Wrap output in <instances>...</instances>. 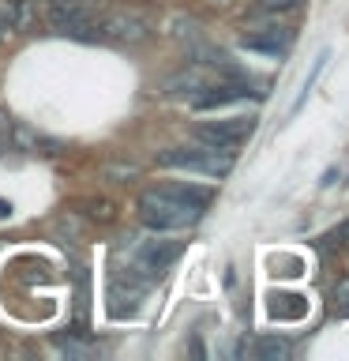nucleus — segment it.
<instances>
[{
  "mask_svg": "<svg viewBox=\"0 0 349 361\" xmlns=\"http://www.w3.org/2000/svg\"><path fill=\"white\" fill-rule=\"evenodd\" d=\"M297 4H300V0H259V8H263V11H289Z\"/></svg>",
  "mask_w": 349,
  "mask_h": 361,
  "instance_id": "dca6fc26",
  "label": "nucleus"
},
{
  "mask_svg": "<svg viewBox=\"0 0 349 361\" xmlns=\"http://www.w3.org/2000/svg\"><path fill=\"white\" fill-rule=\"evenodd\" d=\"M323 241H326V248H338V245H349V222H342V226H338V230H331V233H326V237H323Z\"/></svg>",
  "mask_w": 349,
  "mask_h": 361,
  "instance_id": "2eb2a0df",
  "label": "nucleus"
},
{
  "mask_svg": "<svg viewBox=\"0 0 349 361\" xmlns=\"http://www.w3.org/2000/svg\"><path fill=\"white\" fill-rule=\"evenodd\" d=\"M326 61H331V49H323L319 56L312 61V72L304 75V83H300V94L293 98V106H289V113H300L304 109V102L312 98V90H315V83H319V75H323V68H326Z\"/></svg>",
  "mask_w": 349,
  "mask_h": 361,
  "instance_id": "9d476101",
  "label": "nucleus"
},
{
  "mask_svg": "<svg viewBox=\"0 0 349 361\" xmlns=\"http://www.w3.org/2000/svg\"><path fill=\"white\" fill-rule=\"evenodd\" d=\"M210 94H199L196 98V109H222V106H229V102H241L252 94V87H248V79H241V83H225V87H207Z\"/></svg>",
  "mask_w": 349,
  "mask_h": 361,
  "instance_id": "6e6552de",
  "label": "nucleus"
},
{
  "mask_svg": "<svg viewBox=\"0 0 349 361\" xmlns=\"http://www.w3.org/2000/svg\"><path fill=\"white\" fill-rule=\"evenodd\" d=\"M56 350H61V354H68V357H87L90 354V346L87 343H79V338H56Z\"/></svg>",
  "mask_w": 349,
  "mask_h": 361,
  "instance_id": "ddd939ff",
  "label": "nucleus"
},
{
  "mask_svg": "<svg viewBox=\"0 0 349 361\" xmlns=\"http://www.w3.org/2000/svg\"><path fill=\"white\" fill-rule=\"evenodd\" d=\"M53 4H83V0H53Z\"/></svg>",
  "mask_w": 349,
  "mask_h": 361,
  "instance_id": "6ab92c4d",
  "label": "nucleus"
},
{
  "mask_svg": "<svg viewBox=\"0 0 349 361\" xmlns=\"http://www.w3.org/2000/svg\"><path fill=\"white\" fill-rule=\"evenodd\" d=\"M0 219H11V203L8 200H0Z\"/></svg>",
  "mask_w": 349,
  "mask_h": 361,
  "instance_id": "a211bd4d",
  "label": "nucleus"
},
{
  "mask_svg": "<svg viewBox=\"0 0 349 361\" xmlns=\"http://www.w3.org/2000/svg\"><path fill=\"white\" fill-rule=\"evenodd\" d=\"M146 19H139L135 11H120V16H113L106 19V27H101V34H109V38H117V42H139L146 38Z\"/></svg>",
  "mask_w": 349,
  "mask_h": 361,
  "instance_id": "0eeeda50",
  "label": "nucleus"
},
{
  "mask_svg": "<svg viewBox=\"0 0 349 361\" xmlns=\"http://www.w3.org/2000/svg\"><path fill=\"white\" fill-rule=\"evenodd\" d=\"M184 252V241H169V237H154V241H139V248H135V275L139 279H162L169 267H173V259Z\"/></svg>",
  "mask_w": 349,
  "mask_h": 361,
  "instance_id": "7ed1b4c3",
  "label": "nucleus"
},
{
  "mask_svg": "<svg viewBox=\"0 0 349 361\" xmlns=\"http://www.w3.org/2000/svg\"><path fill=\"white\" fill-rule=\"evenodd\" d=\"M334 309L342 316H349V275L338 279V286H334Z\"/></svg>",
  "mask_w": 349,
  "mask_h": 361,
  "instance_id": "4468645a",
  "label": "nucleus"
},
{
  "mask_svg": "<svg viewBox=\"0 0 349 361\" xmlns=\"http://www.w3.org/2000/svg\"><path fill=\"white\" fill-rule=\"evenodd\" d=\"M289 45H293V30H286V27H270L267 34H252V38H244V49H255V53H267V56L286 53Z\"/></svg>",
  "mask_w": 349,
  "mask_h": 361,
  "instance_id": "1a4fd4ad",
  "label": "nucleus"
},
{
  "mask_svg": "<svg viewBox=\"0 0 349 361\" xmlns=\"http://www.w3.org/2000/svg\"><path fill=\"white\" fill-rule=\"evenodd\" d=\"M49 27L56 34H72V38H87L90 19L83 4H53L49 8Z\"/></svg>",
  "mask_w": 349,
  "mask_h": 361,
  "instance_id": "423d86ee",
  "label": "nucleus"
},
{
  "mask_svg": "<svg viewBox=\"0 0 349 361\" xmlns=\"http://www.w3.org/2000/svg\"><path fill=\"white\" fill-rule=\"evenodd\" d=\"M252 354L259 361H286L289 357V343H286V338H278V335H263V338H255Z\"/></svg>",
  "mask_w": 349,
  "mask_h": 361,
  "instance_id": "9b49d317",
  "label": "nucleus"
},
{
  "mask_svg": "<svg viewBox=\"0 0 349 361\" xmlns=\"http://www.w3.org/2000/svg\"><path fill=\"white\" fill-rule=\"evenodd\" d=\"M304 298H297V293H281V298H274V305H270V316L274 320H300L304 316Z\"/></svg>",
  "mask_w": 349,
  "mask_h": 361,
  "instance_id": "f8f14e48",
  "label": "nucleus"
},
{
  "mask_svg": "<svg viewBox=\"0 0 349 361\" xmlns=\"http://www.w3.org/2000/svg\"><path fill=\"white\" fill-rule=\"evenodd\" d=\"M214 188H196V185H169V188H151L139 196V219L146 230L169 233V230H188L203 219L210 207Z\"/></svg>",
  "mask_w": 349,
  "mask_h": 361,
  "instance_id": "f257e3e1",
  "label": "nucleus"
},
{
  "mask_svg": "<svg viewBox=\"0 0 349 361\" xmlns=\"http://www.w3.org/2000/svg\"><path fill=\"white\" fill-rule=\"evenodd\" d=\"M8 128H11V124L4 121V113H0V154L8 151V140H11V135H8Z\"/></svg>",
  "mask_w": 349,
  "mask_h": 361,
  "instance_id": "f3484780",
  "label": "nucleus"
},
{
  "mask_svg": "<svg viewBox=\"0 0 349 361\" xmlns=\"http://www.w3.org/2000/svg\"><path fill=\"white\" fill-rule=\"evenodd\" d=\"M255 132L252 117H229V121H203L196 128V140L207 147H218V151H233L236 143H244L248 135Z\"/></svg>",
  "mask_w": 349,
  "mask_h": 361,
  "instance_id": "20e7f679",
  "label": "nucleus"
},
{
  "mask_svg": "<svg viewBox=\"0 0 349 361\" xmlns=\"http://www.w3.org/2000/svg\"><path fill=\"white\" fill-rule=\"evenodd\" d=\"M143 293H146V279H139V275H128V282H124V275L113 279V286H109V312H113V320H124V301H128V312L135 316Z\"/></svg>",
  "mask_w": 349,
  "mask_h": 361,
  "instance_id": "39448f33",
  "label": "nucleus"
},
{
  "mask_svg": "<svg viewBox=\"0 0 349 361\" xmlns=\"http://www.w3.org/2000/svg\"><path fill=\"white\" fill-rule=\"evenodd\" d=\"M158 162L169 169H188V173H203V177H225L233 169V151H218V147H173V151H162Z\"/></svg>",
  "mask_w": 349,
  "mask_h": 361,
  "instance_id": "f03ea898",
  "label": "nucleus"
}]
</instances>
